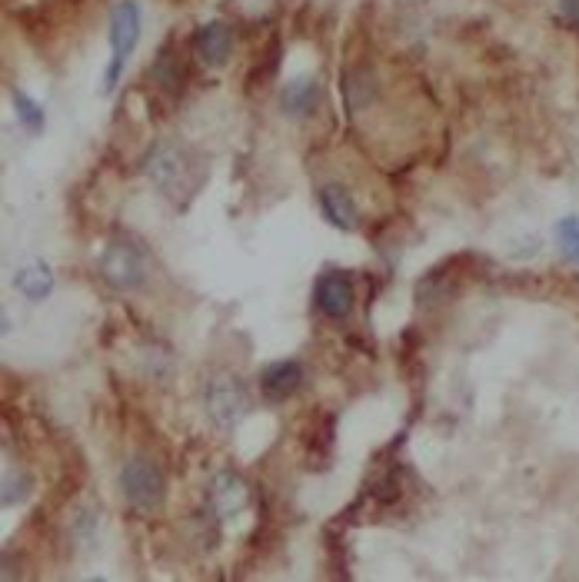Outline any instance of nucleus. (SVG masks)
I'll return each instance as SVG.
<instances>
[{
  "instance_id": "obj_1",
  "label": "nucleus",
  "mask_w": 579,
  "mask_h": 582,
  "mask_svg": "<svg viewBox=\"0 0 579 582\" xmlns=\"http://www.w3.org/2000/svg\"><path fill=\"white\" fill-rule=\"evenodd\" d=\"M144 174L174 204H187L200 190V180H204V167L184 147H177L170 140H160L150 147V154L144 160Z\"/></svg>"
},
{
  "instance_id": "obj_2",
  "label": "nucleus",
  "mask_w": 579,
  "mask_h": 582,
  "mask_svg": "<svg viewBox=\"0 0 579 582\" xmlns=\"http://www.w3.org/2000/svg\"><path fill=\"white\" fill-rule=\"evenodd\" d=\"M140 7L134 0H117L110 10V67L104 73V93L117 87V80L127 70V60L134 57L140 43Z\"/></svg>"
},
{
  "instance_id": "obj_3",
  "label": "nucleus",
  "mask_w": 579,
  "mask_h": 582,
  "mask_svg": "<svg viewBox=\"0 0 579 582\" xmlns=\"http://www.w3.org/2000/svg\"><path fill=\"white\" fill-rule=\"evenodd\" d=\"M204 406L214 426L234 430L251 413V393L234 373H214L204 386Z\"/></svg>"
},
{
  "instance_id": "obj_4",
  "label": "nucleus",
  "mask_w": 579,
  "mask_h": 582,
  "mask_svg": "<svg viewBox=\"0 0 579 582\" xmlns=\"http://www.w3.org/2000/svg\"><path fill=\"white\" fill-rule=\"evenodd\" d=\"M120 490L137 510H157L167 496V480H164V470L154 460L134 456L120 470Z\"/></svg>"
},
{
  "instance_id": "obj_5",
  "label": "nucleus",
  "mask_w": 579,
  "mask_h": 582,
  "mask_svg": "<svg viewBox=\"0 0 579 582\" xmlns=\"http://www.w3.org/2000/svg\"><path fill=\"white\" fill-rule=\"evenodd\" d=\"M100 277L114 290H137L147 277V260L130 240H110L100 254Z\"/></svg>"
},
{
  "instance_id": "obj_6",
  "label": "nucleus",
  "mask_w": 579,
  "mask_h": 582,
  "mask_svg": "<svg viewBox=\"0 0 579 582\" xmlns=\"http://www.w3.org/2000/svg\"><path fill=\"white\" fill-rule=\"evenodd\" d=\"M313 303L326 319H346L353 309V280L343 270H326L316 277Z\"/></svg>"
},
{
  "instance_id": "obj_7",
  "label": "nucleus",
  "mask_w": 579,
  "mask_h": 582,
  "mask_svg": "<svg viewBox=\"0 0 579 582\" xmlns=\"http://www.w3.org/2000/svg\"><path fill=\"white\" fill-rule=\"evenodd\" d=\"M234 50V33L224 20H210L194 33V53L207 67H224Z\"/></svg>"
},
{
  "instance_id": "obj_8",
  "label": "nucleus",
  "mask_w": 579,
  "mask_h": 582,
  "mask_svg": "<svg viewBox=\"0 0 579 582\" xmlns=\"http://www.w3.org/2000/svg\"><path fill=\"white\" fill-rule=\"evenodd\" d=\"M247 500H251V490H247V483H244L237 473H217V476L210 480L207 503H210V510H214L220 520H227V516H234L237 510H244Z\"/></svg>"
},
{
  "instance_id": "obj_9",
  "label": "nucleus",
  "mask_w": 579,
  "mask_h": 582,
  "mask_svg": "<svg viewBox=\"0 0 579 582\" xmlns=\"http://www.w3.org/2000/svg\"><path fill=\"white\" fill-rule=\"evenodd\" d=\"M303 386V366L296 359H277L261 373V393L271 403H284Z\"/></svg>"
},
{
  "instance_id": "obj_10",
  "label": "nucleus",
  "mask_w": 579,
  "mask_h": 582,
  "mask_svg": "<svg viewBox=\"0 0 579 582\" xmlns=\"http://www.w3.org/2000/svg\"><path fill=\"white\" fill-rule=\"evenodd\" d=\"M316 204H320V210H323V217L336 227V230H356L360 227V210H356V204H353V197L343 190V187H336V184H326V187H320V194H316Z\"/></svg>"
},
{
  "instance_id": "obj_11",
  "label": "nucleus",
  "mask_w": 579,
  "mask_h": 582,
  "mask_svg": "<svg viewBox=\"0 0 579 582\" xmlns=\"http://www.w3.org/2000/svg\"><path fill=\"white\" fill-rule=\"evenodd\" d=\"M281 103H284V114L287 117H310L320 103V80L316 77H296L290 80L281 93Z\"/></svg>"
},
{
  "instance_id": "obj_12",
  "label": "nucleus",
  "mask_w": 579,
  "mask_h": 582,
  "mask_svg": "<svg viewBox=\"0 0 579 582\" xmlns=\"http://www.w3.org/2000/svg\"><path fill=\"white\" fill-rule=\"evenodd\" d=\"M13 287L23 293L27 299H43L53 290V274L43 260H30L13 274Z\"/></svg>"
},
{
  "instance_id": "obj_13",
  "label": "nucleus",
  "mask_w": 579,
  "mask_h": 582,
  "mask_svg": "<svg viewBox=\"0 0 579 582\" xmlns=\"http://www.w3.org/2000/svg\"><path fill=\"white\" fill-rule=\"evenodd\" d=\"M557 247L563 250L567 260L579 264V217H563L557 224Z\"/></svg>"
},
{
  "instance_id": "obj_14",
  "label": "nucleus",
  "mask_w": 579,
  "mask_h": 582,
  "mask_svg": "<svg viewBox=\"0 0 579 582\" xmlns=\"http://www.w3.org/2000/svg\"><path fill=\"white\" fill-rule=\"evenodd\" d=\"M13 110H17V120H20L30 134H40V127H43V110H40L27 93L13 90Z\"/></svg>"
},
{
  "instance_id": "obj_15",
  "label": "nucleus",
  "mask_w": 579,
  "mask_h": 582,
  "mask_svg": "<svg viewBox=\"0 0 579 582\" xmlns=\"http://www.w3.org/2000/svg\"><path fill=\"white\" fill-rule=\"evenodd\" d=\"M27 490H30V480H27V476H17V473L7 470V476H3V506L20 503V500L27 496Z\"/></svg>"
},
{
  "instance_id": "obj_16",
  "label": "nucleus",
  "mask_w": 579,
  "mask_h": 582,
  "mask_svg": "<svg viewBox=\"0 0 579 582\" xmlns=\"http://www.w3.org/2000/svg\"><path fill=\"white\" fill-rule=\"evenodd\" d=\"M563 10H567L573 20H579V0H563Z\"/></svg>"
}]
</instances>
